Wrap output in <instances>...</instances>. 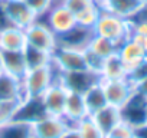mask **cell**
Here are the masks:
<instances>
[{
	"mask_svg": "<svg viewBox=\"0 0 147 138\" xmlns=\"http://www.w3.org/2000/svg\"><path fill=\"white\" fill-rule=\"evenodd\" d=\"M59 78V71L53 63L29 69L22 79L25 98H40L42 94Z\"/></svg>",
	"mask_w": 147,
	"mask_h": 138,
	"instance_id": "6da1fadb",
	"label": "cell"
},
{
	"mask_svg": "<svg viewBox=\"0 0 147 138\" xmlns=\"http://www.w3.org/2000/svg\"><path fill=\"white\" fill-rule=\"evenodd\" d=\"M94 33L115 42L118 46L130 38V22L101 9L100 17L94 26Z\"/></svg>",
	"mask_w": 147,
	"mask_h": 138,
	"instance_id": "7a4b0ae2",
	"label": "cell"
},
{
	"mask_svg": "<svg viewBox=\"0 0 147 138\" xmlns=\"http://www.w3.org/2000/svg\"><path fill=\"white\" fill-rule=\"evenodd\" d=\"M59 81L69 92H77L84 95L90 88L100 84L101 75L92 69H80V71L59 72Z\"/></svg>",
	"mask_w": 147,
	"mask_h": 138,
	"instance_id": "3957f363",
	"label": "cell"
},
{
	"mask_svg": "<svg viewBox=\"0 0 147 138\" xmlns=\"http://www.w3.org/2000/svg\"><path fill=\"white\" fill-rule=\"evenodd\" d=\"M42 17H45V20H38V22L45 23L56 36L68 32L69 29H72L77 25L75 15L62 5V0H56L55 5L51 7V10L38 19H42Z\"/></svg>",
	"mask_w": 147,
	"mask_h": 138,
	"instance_id": "277c9868",
	"label": "cell"
},
{
	"mask_svg": "<svg viewBox=\"0 0 147 138\" xmlns=\"http://www.w3.org/2000/svg\"><path fill=\"white\" fill-rule=\"evenodd\" d=\"M26 45L35 49L43 50L46 53H53L56 49V35L42 22H35L25 29Z\"/></svg>",
	"mask_w": 147,
	"mask_h": 138,
	"instance_id": "5b68a950",
	"label": "cell"
},
{
	"mask_svg": "<svg viewBox=\"0 0 147 138\" xmlns=\"http://www.w3.org/2000/svg\"><path fill=\"white\" fill-rule=\"evenodd\" d=\"M2 5L10 26L25 30L36 22V15L30 10L25 0H3Z\"/></svg>",
	"mask_w": 147,
	"mask_h": 138,
	"instance_id": "8992f818",
	"label": "cell"
},
{
	"mask_svg": "<svg viewBox=\"0 0 147 138\" xmlns=\"http://www.w3.org/2000/svg\"><path fill=\"white\" fill-rule=\"evenodd\" d=\"M52 63L56 66V69L59 72L90 69L88 63H87L85 50H74V49L56 48L52 53Z\"/></svg>",
	"mask_w": 147,
	"mask_h": 138,
	"instance_id": "52a82bcc",
	"label": "cell"
},
{
	"mask_svg": "<svg viewBox=\"0 0 147 138\" xmlns=\"http://www.w3.org/2000/svg\"><path fill=\"white\" fill-rule=\"evenodd\" d=\"M95 36L94 29L85 27L81 25H75L68 32L56 36V48H65V49H74V50H85Z\"/></svg>",
	"mask_w": 147,
	"mask_h": 138,
	"instance_id": "ba28073f",
	"label": "cell"
},
{
	"mask_svg": "<svg viewBox=\"0 0 147 138\" xmlns=\"http://www.w3.org/2000/svg\"><path fill=\"white\" fill-rule=\"evenodd\" d=\"M121 121L131 125L134 129L147 124V99L134 92L131 98L120 108Z\"/></svg>",
	"mask_w": 147,
	"mask_h": 138,
	"instance_id": "9c48e42d",
	"label": "cell"
},
{
	"mask_svg": "<svg viewBox=\"0 0 147 138\" xmlns=\"http://www.w3.org/2000/svg\"><path fill=\"white\" fill-rule=\"evenodd\" d=\"M101 86L104 89L107 104L117 108H121L136 92L134 85L127 78L115 81H101Z\"/></svg>",
	"mask_w": 147,
	"mask_h": 138,
	"instance_id": "30bf717a",
	"label": "cell"
},
{
	"mask_svg": "<svg viewBox=\"0 0 147 138\" xmlns=\"http://www.w3.org/2000/svg\"><path fill=\"white\" fill-rule=\"evenodd\" d=\"M68 128L63 117L45 115L32 124V135L33 138H61Z\"/></svg>",
	"mask_w": 147,
	"mask_h": 138,
	"instance_id": "8fae6325",
	"label": "cell"
},
{
	"mask_svg": "<svg viewBox=\"0 0 147 138\" xmlns=\"http://www.w3.org/2000/svg\"><path fill=\"white\" fill-rule=\"evenodd\" d=\"M66 95H68V89L62 85L59 78L56 81H53L51 84V86L40 96L46 114L48 115H55V117H62Z\"/></svg>",
	"mask_w": 147,
	"mask_h": 138,
	"instance_id": "7c38bea8",
	"label": "cell"
},
{
	"mask_svg": "<svg viewBox=\"0 0 147 138\" xmlns=\"http://www.w3.org/2000/svg\"><path fill=\"white\" fill-rule=\"evenodd\" d=\"M100 6L102 10H107L118 17L131 20L147 6V3L144 0H105L100 3Z\"/></svg>",
	"mask_w": 147,
	"mask_h": 138,
	"instance_id": "4fadbf2b",
	"label": "cell"
},
{
	"mask_svg": "<svg viewBox=\"0 0 147 138\" xmlns=\"http://www.w3.org/2000/svg\"><path fill=\"white\" fill-rule=\"evenodd\" d=\"M62 117L68 122L69 127H75L82 118L88 117V111H87V107H85L84 95L68 91Z\"/></svg>",
	"mask_w": 147,
	"mask_h": 138,
	"instance_id": "5bb4252c",
	"label": "cell"
},
{
	"mask_svg": "<svg viewBox=\"0 0 147 138\" xmlns=\"http://www.w3.org/2000/svg\"><path fill=\"white\" fill-rule=\"evenodd\" d=\"M45 115H48V114L43 108L40 98H25L20 102L13 121H22V122H28L32 125L35 121L40 119Z\"/></svg>",
	"mask_w": 147,
	"mask_h": 138,
	"instance_id": "9a60e30c",
	"label": "cell"
},
{
	"mask_svg": "<svg viewBox=\"0 0 147 138\" xmlns=\"http://www.w3.org/2000/svg\"><path fill=\"white\" fill-rule=\"evenodd\" d=\"M25 48H26V35L23 29L15 26L0 29V50L2 52L23 50Z\"/></svg>",
	"mask_w": 147,
	"mask_h": 138,
	"instance_id": "2e32d148",
	"label": "cell"
},
{
	"mask_svg": "<svg viewBox=\"0 0 147 138\" xmlns=\"http://www.w3.org/2000/svg\"><path fill=\"white\" fill-rule=\"evenodd\" d=\"M25 92L22 81L2 72L0 74V101H23Z\"/></svg>",
	"mask_w": 147,
	"mask_h": 138,
	"instance_id": "e0dca14e",
	"label": "cell"
},
{
	"mask_svg": "<svg viewBox=\"0 0 147 138\" xmlns=\"http://www.w3.org/2000/svg\"><path fill=\"white\" fill-rule=\"evenodd\" d=\"M117 55L121 59V62L124 63V66L127 68V71H131L134 66H137L140 62H143L147 58L146 52L130 38L118 46Z\"/></svg>",
	"mask_w": 147,
	"mask_h": 138,
	"instance_id": "ac0fdd59",
	"label": "cell"
},
{
	"mask_svg": "<svg viewBox=\"0 0 147 138\" xmlns=\"http://www.w3.org/2000/svg\"><path fill=\"white\" fill-rule=\"evenodd\" d=\"M94 122L97 124V127L101 129V132L107 137L111 129L121 121V115H120V108L113 107V105H105L104 108H101L100 111H97L95 114L90 115Z\"/></svg>",
	"mask_w": 147,
	"mask_h": 138,
	"instance_id": "d6986e66",
	"label": "cell"
},
{
	"mask_svg": "<svg viewBox=\"0 0 147 138\" xmlns=\"http://www.w3.org/2000/svg\"><path fill=\"white\" fill-rule=\"evenodd\" d=\"M2 53H3V72H6V74H9V75L22 81L23 76L28 72L23 50L2 52Z\"/></svg>",
	"mask_w": 147,
	"mask_h": 138,
	"instance_id": "ffe728a7",
	"label": "cell"
},
{
	"mask_svg": "<svg viewBox=\"0 0 147 138\" xmlns=\"http://www.w3.org/2000/svg\"><path fill=\"white\" fill-rule=\"evenodd\" d=\"M101 79L102 81H115V79H125L128 75L127 68L118 58V55H113L107 58L102 63V68L100 71Z\"/></svg>",
	"mask_w": 147,
	"mask_h": 138,
	"instance_id": "44dd1931",
	"label": "cell"
},
{
	"mask_svg": "<svg viewBox=\"0 0 147 138\" xmlns=\"http://www.w3.org/2000/svg\"><path fill=\"white\" fill-rule=\"evenodd\" d=\"M85 50H87L88 53H91V55H94V56H97V58L105 60L107 58H110V56H113V55L117 53L118 45H117L115 42L107 39V38H102V36L95 35Z\"/></svg>",
	"mask_w": 147,
	"mask_h": 138,
	"instance_id": "7402d4cb",
	"label": "cell"
},
{
	"mask_svg": "<svg viewBox=\"0 0 147 138\" xmlns=\"http://www.w3.org/2000/svg\"><path fill=\"white\" fill-rule=\"evenodd\" d=\"M84 101H85L88 115L95 114L97 111H100L101 108H104L107 105V99H105V94H104V89L101 86V82L94 85L92 88H90L84 94Z\"/></svg>",
	"mask_w": 147,
	"mask_h": 138,
	"instance_id": "603a6c76",
	"label": "cell"
},
{
	"mask_svg": "<svg viewBox=\"0 0 147 138\" xmlns=\"http://www.w3.org/2000/svg\"><path fill=\"white\" fill-rule=\"evenodd\" d=\"M0 138H33L32 125L22 121H10L0 127Z\"/></svg>",
	"mask_w": 147,
	"mask_h": 138,
	"instance_id": "cb8c5ba5",
	"label": "cell"
},
{
	"mask_svg": "<svg viewBox=\"0 0 147 138\" xmlns=\"http://www.w3.org/2000/svg\"><path fill=\"white\" fill-rule=\"evenodd\" d=\"M25 53V60H26V66L28 71L29 69H35V68H40V66H46L52 63V55L46 53L43 50L35 49L32 46H28L23 49Z\"/></svg>",
	"mask_w": 147,
	"mask_h": 138,
	"instance_id": "d4e9b609",
	"label": "cell"
},
{
	"mask_svg": "<svg viewBox=\"0 0 147 138\" xmlns=\"http://www.w3.org/2000/svg\"><path fill=\"white\" fill-rule=\"evenodd\" d=\"M100 13H101V6H100L98 2H95L91 6L85 7L84 10L78 12L75 15V19H77L78 25L94 29V26H95V23H97V20L100 17Z\"/></svg>",
	"mask_w": 147,
	"mask_h": 138,
	"instance_id": "484cf974",
	"label": "cell"
},
{
	"mask_svg": "<svg viewBox=\"0 0 147 138\" xmlns=\"http://www.w3.org/2000/svg\"><path fill=\"white\" fill-rule=\"evenodd\" d=\"M75 128L81 138H105V135L101 132V129L97 127V124L94 122V119L90 115L82 118L75 125Z\"/></svg>",
	"mask_w": 147,
	"mask_h": 138,
	"instance_id": "4316f807",
	"label": "cell"
},
{
	"mask_svg": "<svg viewBox=\"0 0 147 138\" xmlns=\"http://www.w3.org/2000/svg\"><path fill=\"white\" fill-rule=\"evenodd\" d=\"M20 101H0V127L13 121Z\"/></svg>",
	"mask_w": 147,
	"mask_h": 138,
	"instance_id": "83f0119b",
	"label": "cell"
},
{
	"mask_svg": "<svg viewBox=\"0 0 147 138\" xmlns=\"http://www.w3.org/2000/svg\"><path fill=\"white\" fill-rule=\"evenodd\" d=\"M25 2L30 7V10L36 15V19H38L51 10V7L55 5L56 0H25Z\"/></svg>",
	"mask_w": 147,
	"mask_h": 138,
	"instance_id": "f1b7e54d",
	"label": "cell"
},
{
	"mask_svg": "<svg viewBox=\"0 0 147 138\" xmlns=\"http://www.w3.org/2000/svg\"><path fill=\"white\" fill-rule=\"evenodd\" d=\"M144 78H147V58L143 62H140L137 66H134L131 71H128V75H127V79L133 85L137 84L138 81L144 79Z\"/></svg>",
	"mask_w": 147,
	"mask_h": 138,
	"instance_id": "f546056e",
	"label": "cell"
},
{
	"mask_svg": "<svg viewBox=\"0 0 147 138\" xmlns=\"http://www.w3.org/2000/svg\"><path fill=\"white\" fill-rule=\"evenodd\" d=\"M114 138H134V128L124 121H120L108 134Z\"/></svg>",
	"mask_w": 147,
	"mask_h": 138,
	"instance_id": "4dcf8cb0",
	"label": "cell"
},
{
	"mask_svg": "<svg viewBox=\"0 0 147 138\" xmlns=\"http://www.w3.org/2000/svg\"><path fill=\"white\" fill-rule=\"evenodd\" d=\"M92 3H95V0H62V5L68 7L74 15H77L78 12L91 6Z\"/></svg>",
	"mask_w": 147,
	"mask_h": 138,
	"instance_id": "1f68e13d",
	"label": "cell"
},
{
	"mask_svg": "<svg viewBox=\"0 0 147 138\" xmlns=\"http://www.w3.org/2000/svg\"><path fill=\"white\" fill-rule=\"evenodd\" d=\"M130 39L136 42L147 55V35H138V33H130Z\"/></svg>",
	"mask_w": 147,
	"mask_h": 138,
	"instance_id": "d6a6232c",
	"label": "cell"
},
{
	"mask_svg": "<svg viewBox=\"0 0 147 138\" xmlns=\"http://www.w3.org/2000/svg\"><path fill=\"white\" fill-rule=\"evenodd\" d=\"M134 91L138 95H141L143 98L147 99V78H144V79L138 81L137 84H134Z\"/></svg>",
	"mask_w": 147,
	"mask_h": 138,
	"instance_id": "836d02e7",
	"label": "cell"
},
{
	"mask_svg": "<svg viewBox=\"0 0 147 138\" xmlns=\"http://www.w3.org/2000/svg\"><path fill=\"white\" fill-rule=\"evenodd\" d=\"M61 138H81V137H80V134H78V131H77L75 127H69V128L62 134Z\"/></svg>",
	"mask_w": 147,
	"mask_h": 138,
	"instance_id": "e575fe53",
	"label": "cell"
},
{
	"mask_svg": "<svg viewBox=\"0 0 147 138\" xmlns=\"http://www.w3.org/2000/svg\"><path fill=\"white\" fill-rule=\"evenodd\" d=\"M134 137L136 138H147V124L136 128L134 129Z\"/></svg>",
	"mask_w": 147,
	"mask_h": 138,
	"instance_id": "d590c367",
	"label": "cell"
},
{
	"mask_svg": "<svg viewBox=\"0 0 147 138\" xmlns=\"http://www.w3.org/2000/svg\"><path fill=\"white\" fill-rule=\"evenodd\" d=\"M3 72V53L0 50V74Z\"/></svg>",
	"mask_w": 147,
	"mask_h": 138,
	"instance_id": "8d00e7d4",
	"label": "cell"
},
{
	"mask_svg": "<svg viewBox=\"0 0 147 138\" xmlns=\"http://www.w3.org/2000/svg\"><path fill=\"white\" fill-rule=\"evenodd\" d=\"M95 2H98V3H102V2H105V0H95Z\"/></svg>",
	"mask_w": 147,
	"mask_h": 138,
	"instance_id": "74e56055",
	"label": "cell"
},
{
	"mask_svg": "<svg viewBox=\"0 0 147 138\" xmlns=\"http://www.w3.org/2000/svg\"><path fill=\"white\" fill-rule=\"evenodd\" d=\"M105 138H114V137H111V135H107V137H105Z\"/></svg>",
	"mask_w": 147,
	"mask_h": 138,
	"instance_id": "f35d334b",
	"label": "cell"
},
{
	"mask_svg": "<svg viewBox=\"0 0 147 138\" xmlns=\"http://www.w3.org/2000/svg\"><path fill=\"white\" fill-rule=\"evenodd\" d=\"M144 2H146V3H147V0H144Z\"/></svg>",
	"mask_w": 147,
	"mask_h": 138,
	"instance_id": "ab89813d",
	"label": "cell"
},
{
	"mask_svg": "<svg viewBox=\"0 0 147 138\" xmlns=\"http://www.w3.org/2000/svg\"><path fill=\"white\" fill-rule=\"evenodd\" d=\"M0 2H3V0H0Z\"/></svg>",
	"mask_w": 147,
	"mask_h": 138,
	"instance_id": "60d3db41",
	"label": "cell"
},
{
	"mask_svg": "<svg viewBox=\"0 0 147 138\" xmlns=\"http://www.w3.org/2000/svg\"><path fill=\"white\" fill-rule=\"evenodd\" d=\"M134 138H136V137H134Z\"/></svg>",
	"mask_w": 147,
	"mask_h": 138,
	"instance_id": "b9f144b4",
	"label": "cell"
}]
</instances>
